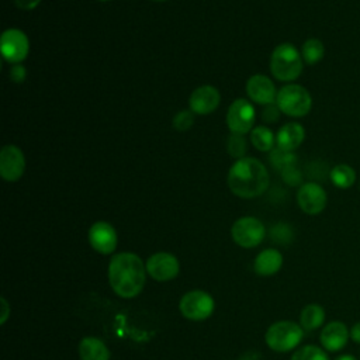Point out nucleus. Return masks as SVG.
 <instances>
[{
    "label": "nucleus",
    "mask_w": 360,
    "mask_h": 360,
    "mask_svg": "<svg viewBox=\"0 0 360 360\" xmlns=\"http://www.w3.org/2000/svg\"><path fill=\"white\" fill-rule=\"evenodd\" d=\"M145 271L146 267L138 255L131 252L117 253L108 264V281L117 295L132 298L145 287Z\"/></svg>",
    "instance_id": "nucleus-1"
},
{
    "label": "nucleus",
    "mask_w": 360,
    "mask_h": 360,
    "mask_svg": "<svg viewBox=\"0 0 360 360\" xmlns=\"http://www.w3.org/2000/svg\"><path fill=\"white\" fill-rule=\"evenodd\" d=\"M270 184L266 166L255 158L236 160L228 172V186L240 198H255L262 195Z\"/></svg>",
    "instance_id": "nucleus-2"
},
{
    "label": "nucleus",
    "mask_w": 360,
    "mask_h": 360,
    "mask_svg": "<svg viewBox=\"0 0 360 360\" xmlns=\"http://www.w3.org/2000/svg\"><path fill=\"white\" fill-rule=\"evenodd\" d=\"M270 72L280 82L295 80L304 68V59L301 51L291 44L277 45L270 56Z\"/></svg>",
    "instance_id": "nucleus-3"
},
{
    "label": "nucleus",
    "mask_w": 360,
    "mask_h": 360,
    "mask_svg": "<svg viewBox=\"0 0 360 360\" xmlns=\"http://www.w3.org/2000/svg\"><path fill=\"white\" fill-rule=\"evenodd\" d=\"M276 104L280 111L288 117L300 118L307 115L312 107V97L309 91L301 84L290 83L277 91Z\"/></svg>",
    "instance_id": "nucleus-4"
},
{
    "label": "nucleus",
    "mask_w": 360,
    "mask_h": 360,
    "mask_svg": "<svg viewBox=\"0 0 360 360\" xmlns=\"http://www.w3.org/2000/svg\"><path fill=\"white\" fill-rule=\"evenodd\" d=\"M304 336L301 325L292 321H278L266 332V343L274 352H290L295 349Z\"/></svg>",
    "instance_id": "nucleus-5"
},
{
    "label": "nucleus",
    "mask_w": 360,
    "mask_h": 360,
    "mask_svg": "<svg viewBox=\"0 0 360 360\" xmlns=\"http://www.w3.org/2000/svg\"><path fill=\"white\" fill-rule=\"evenodd\" d=\"M231 233L233 242L240 248H255L264 239L266 229L260 219L242 217L233 222Z\"/></svg>",
    "instance_id": "nucleus-6"
},
{
    "label": "nucleus",
    "mask_w": 360,
    "mask_h": 360,
    "mask_svg": "<svg viewBox=\"0 0 360 360\" xmlns=\"http://www.w3.org/2000/svg\"><path fill=\"white\" fill-rule=\"evenodd\" d=\"M214 307L212 297L200 290L186 292L179 304L183 316L191 321L207 319L214 312Z\"/></svg>",
    "instance_id": "nucleus-7"
},
{
    "label": "nucleus",
    "mask_w": 360,
    "mask_h": 360,
    "mask_svg": "<svg viewBox=\"0 0 360 360\" xmlns=\"http://www.w3.org/2000/svg\"><path fill=\"white\" fill-rule=\"evenodd\" d=\"M256 110L250 101L246 98H238L232 101L226 112V125L233 134H248L255 127Z\"/></svg>",
    "instance_id": "nucleus-8"
},
{
    "label": "nucleus",
    "mask_w": 360,
    "mask_h": 360,
    "mask_svg": "<svg viewBox=\"0 0 360 360\" xmlns=\"http://www.w3.org/2000/svg\"><path fill=\"white\" fill-rule=\"evenodd\" d=\"M0 51L7 62L21 63L30 52L28 37L18 28H8L1 34Z\"/></svg>",
    "instance_id": "nucleus-9"
},
{
    "label": "nucleus",
    "mask_w": 360,
    "mask_h": 360,
    "mask_svg": "<svg viewBox=\"0 0 360 360\" xmlns=\"http://www.w3.org/2000/svg\"><path fill=\"white\" fill-rule=\"evenodd\" d=\"M297 202H298V207L305 214L318 215L326 207L328 194L325 188L315 181L302 183L297 191Z\"/></svg>",
    "instance_id": "nucleus-10"
},
{
    "label": "nucleus",
    "mask_w": 360,
    "mask_h": 360,
    "mask_svg": "<svg viewBox=\"0 0 360 360\" xmlns=\"http://www.w3.org/2000/svg\"><path fill=\"white\" fill-rule=\"evenodd\" d=\"M25 170V158L15 145H6L0 152V174L6 181H17Z\"/></svg>",
    "instance_id": "nucleus-11"
},
{
    "label": "nucleus",
    "mask_w": 360,
    "mask_h": 360,
    "mask_svg": "<svg viewBox=\"0 0 360 360\" xmlns=\"http://www.w3.org/2000/svg\"><path fill=\"white\" fill-rule=\"evenodd\" d=\"M180 264L176 256L167 252L152 255L146 262V271L158 281H169L179 274Z\"/></svg>",
    "instance_id": "nucleus-12"
},
{
    "label": "nucleus",
    "mask_w": 360,
    "mask_h": 360,
    "mask_svg": "<svg viewBox=\"0 0 360 360\" xmlns=\"http://www.w3.org/2000/svg\"><path fill=\"white\" fill-rule=\"evenodd\" d=\"M89 242L96 252L110 255L117 248V232L111 224L97 221L89 229Z\"/></svg>",
    "instance_id": "nucleus-13"
},
{
    "label": "nucleus",
    "mask_w": 360,
    "mask_h": 360,
    "mask_svg": "<svg viewBox=\"0 0 360 360\" xmlns=\"http://www.w3.org/2000/svg\"><path fill=\"white\" fill-rule=\"evenodd\" d=\"M219 91L210 84L197 87L188 97V107L194 114L207 115L215 111L219 105Z\"/></svg>",
    "instance_id": "nucleus-14"
},
{
    "label": "nucleus",
    "mask_w": 360,
    "mask_h": 360,
    "mask_svg": "<svg viewBox=\"0 0 360 360\" xmlns=\"http://www.w3.org/2000/svg\"><path fill=\"white\" fill-rule=\"evenodd\" d=\"M246 94L252 101L262 105L276 103V97H277L274 83L270 80V77L260 73L253 75L248 79Z\"/></svg>",
    "instance_id": "nucleus-15"
},
{
    "label": "nucleus",
    "mask_w": 360,
    "mask_h": 360,
    "mask_svg": "<svg viewBox=\"0 0 360 360\" xmlns=\"http://www.w3.org/2000/svg\"><path fill=\"white\" fill-rule=\"evenodd\" d=\"M349 339H350L349 328L342 321H332L326 323L322 328L321 336H319L322 349L333 353L342 350L347 345Z\"/></svg>",
    "instance_id": "nucleus-16"
},
{
    "label": "nucleus",
    "mask_w": 360,
    "mask_h": 360,
    "mask_svg": "<svg viewBox=\"0 0 360 360\" xmlns=\"http://www.w3.org/2000/svg\"><path fill=\"white\" fill-rule=\"evenodd\" d=\"M305 139V129L300 122L284 124L276 135V146L288 152H294Z\"/></svg>",
    "instance_id": "nucleus-17"
},
{
    "label": "nucleus",
    "mask_w": 360,
    "mask_h": 360,
    "mask_svg": "<svg viewBox=\"0 0 360 360\" xmlns=\"http://www.w3.org/2000/svg\"><path fill=\"white\" fill-rule=\"evenodd\" d=\"M283 266V255L277 249H264L255 259V271L260 276L276 274Z\"/></svg>",
    "instance_id": "nucleus-18"
},
{
    "label": "nucleus",
    "mask_w": 360,
    "mask_h": 360,
    "mask_svg": "<svg viewBox=\"0 0 360 360\" xmlns=\"http://www.w3.org/2000/svg\"><path fill=\"white\" fill-rule=\"evenodd\" d=\"M79 356L82 360H110V350L100 339L86 336L79 343Z\"/></svg>",
    "instance_id": "nucleus-19"
},
{
    "label": "nucleus",
    "mask_w": 360,
    "mask_h": 360,
    "mask_svg": "<svg viewBox=\"0 0 360 360\" xmlns=\"http://www.w3.org/2000/svg\"><path fill=\"white\" fill-rule=\"evenodd\" d=\"M325 309L319 304H308L300 315V325L304 330H315L325 322Z\"/></svg>",
    "instance_id": "nucleus-20"
},
{
    "label": "nucleus",
    "mask_w": 360,
    "mask_h": 360,
    "mask_svg": "<svg viewBox=\"0 0 360 360\" xmlns=\"http://www.w3.org/2000/svg\"><path fill=\"white\" fill-rule=\"evenodd\" d=\"M330 181L335 187L346 190L350 188L356 181V170L347 163H338L329 173Z\"/></svg>",
    "instance_id": "nucleus-21"
},
{
    "label": "nucleus",
    "mask_w": 360,
    "mask_h": 360,
    "mask_svg": "<svg viewBox=\"0 0 360 360\" xmlns=\"http://www.w3.org/2000/svg\"><path fill=\"white\" fill-rule=\"evenodd\" d=\"M250 142L260 152H270L276 145L274 134L264 125H257L250 131Z\"/></svg>",
    "instance_id": "nucleus-22"
},
{
    "label": "nucleus",
    "mask_w": 360,
    "mask_h": 360,
    "mask_svg": "<svg viewBox=\"0 0 360 360\" xmlns=\"http://www.w3.org/2000/svg\"><path fill=\"white\" fill-rule=\"evenodd\" d=\"M301 55L304 63L307 65H316L323 59L325 46L321 39L318 38H308L301 46Z\"/></svg>",
    "instance_id": "nucleus-23"
},
{
    "label": "nucleus",
    "mask_w": 360,
    "mask_h": 360,
    "mask_svg": "<svg viewBox=\"0 0 360 360\" xmlns=\"http://www.w3.org/2000/svg\"><path fill=\"white\" fill-rule=\"evenodd\" d=\"M291 360H330L325 349L315 345H305L294 352Z\"/></svg>",
    "instance_id": "nucleus-24"
},
{
    "label": "nucleus",
    "mask_w": 360,
    "mask_h": 360,
    "mask_svg": "<svg viewBox=\"0 0 360 360\" xmlns=\"http://www.w3.org/2000/svg\"><path fill=\"white\" fill-rule=\"evenodd\" d=\"M271 165L278 169L280 172L287 167V166H292V165H297V156L294 152H288V150H284V149H280V148H273L270 150V156H269Z\"/></svg>",
    "instance_id": "nucleus-25"
},
{
    "label": "nucleus",
    "mask_w": 360,
    "mask_h": 360,
    "mask_svg": "<svg viewBox=\"0 0 360 360\" xmlns=\"http://www.w3.org/2000/svg\"><path fill=\"white\" fill-rule=\"evenodd\" d=\"M226 150L236 160H239L242 158H246L245 153L248 150V141H246L245 135L231 132V135L228 138V142H226Z\"/></svg>",
    "instance_id": "nucleus-26"
},
{
    "label": "nucleus",
    "mask_w": 360,
    "mask_h": 360,
    "mask_svg": "<svg viewBox=\"0 0 360 360\" xmlns=\"http://www.w3.org/2000/svg\"><path fill=\"white\" fill-rule=\"evenodd\" d=\"M194 124V112L191 110H183L179 111L173 117V128L179 132L188 131Z\"/></svg>",
    "instance_id": "nucleus-27"
},
{
    "label": "nucleus",
    "mask_w": 360,
    "mask_h": 360,
    "mask_svg": "<svg viewBox=\"0 0 360 360\" xmlns=\"http://www.w3.org/2000/svg\"><path fill=\"white\" fill-rule=\"evenodd\" d=\"M281 177L284 180L285 184L288 186H301L302 184V174L301 172L298 170L297 165H292V166H287L281 170Z\"/></svg>",
    "instance_id": "nucleus-28"
},
{
    "label": "nucleus",
    "mask_w": 360,
    "mask_h": 360,
    "mask_svg": "<svg viewBox=\"0 0 360 360\" xmlns=\"http://www.w3.org/2000/svg\"><path fill=\"white\" fill-rule=\"evenodd\" d=\"M280 108L276 103H271V104H267L263 107V111H262V120L266 121V122H276L278 120V115H280Z\"/></svg>",
    "instance_id": "nucleus-29"
},
{
    "label": "nucleus",
    "mask_w": 360,
    "mask_h": 360,
    "mask_svg": "<svg viewBox=\"0 0 360 360\" xmlns=\"http://www.w3.org/2000/svg\"><path fill=\"white\" fill-rule=\"evenodd\" d=\"M8 76L14 83H22L27 77V69L21 63H15L11 66Z\"/></svg>",
    "instance_id": "nucleus-30"
},
{
    "label": "nucleus",
    "mask_w": 360,
    "mask_h": 360,
    "mask_svg": "<svg viewBox=\"0 0 360 360\" xmlns=\"http://www.w3.org/2000/svg\"><path fill=\"white\" fill-rule=\"evenodd\" d=\"M42 0H14V4L21 10H34Z\"/></svg>",
    "instance_id": "nucleus-31"
},
{
    "label": "nucleus",
    "mask_w": 360,
    "mask_h": 360,
    "mask_svg": "<svg viewBox=\"0 0 360 360\" xmlns=\"http://www.w3.org/2000/svg\"><path fill=\"white\" fill-rule=\"evenodd\" d=\"M349 333H350V339L360 345V321L359 322H354L350 328H349Z\"/></svg>",
    "instance_id": "nucleus-32"
},
{
    "label": "nucleus",
    "mask_w": 360,
    "mask_h": 360,
    "mask_svg": "<svg viewBox=\"0 0 360 360\" xmlns=\"http://www.w3.org/2000/svg\"><path fill=\"white\" fill-rule=\"evenodd\" d=\"M1 301V308H3V312H1V318H0V322L1 323H4L6 322V319H7V316H8V304H7V301H6V298H1L0 300Z\"/></svg>",
    "instance_id": "nucleus-33"
},
{
    "label": "nucleus",
    "mask_w": 360,
    "mask_h": 360,
    "mask_svg": "<svg viewBox=\"0 0 360 360\" xmlns=\"http://www.w3.org/2000/svg\"><path fill=\"white\" fill-rule=\"evenodd\" d=\"M333 360H357V359L350 353H343V354H339L338 357H335Z\"/></svg>",
    "instance_id": "nucleus-34"
},
{
    "label": "nucleus",
    "mask_w": 360,
    "mask_h": 360,
    "mask_svg": "<svg viewBox=\"0 0 360 360\" xmlns=\"http://www.w3.org/2000/svg\"><path fill=\"white\" fill-rule=\"evenodd\" d=\"M153 1H165V0H153Z\"/></svg>",
    "instance_id": "nucleus-35"
},
{
    "label": "nucleus",
    "mask_w": 360,
    "mask_h": 360,
    "mask_svg": "<svg viewBox=\"0 0 360 360\" xmlns=\"http://www.w3.org/2000/svg\"><path fill=\"white\" fill-rule=\"evenodd\" d=\"M98 1H110V0H98Z\"/></svg>",
    "instance_id": "nucleus-36"
},
{
    "label": "nucleus",
    "mask_w": 360,
    "mask_h": 360,
    "mask_svg": "<svg viewBox=\"0 0 360 360\" xmlns=\"http://www.w3.org/2000/svg\"><path fill=\"white\" fill-rule=\"evenodd\" d=\"M359 188H360V184H359Z\"/></svg>",
    "instance_id": "nucleus-37"
}]
</instances>
